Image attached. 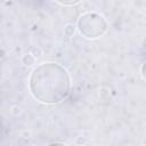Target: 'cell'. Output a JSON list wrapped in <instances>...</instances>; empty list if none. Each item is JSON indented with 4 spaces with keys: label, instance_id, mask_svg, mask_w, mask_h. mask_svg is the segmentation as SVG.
I'll return each instance as SVG.
<instances>
[{
    "label": "cell",
    "instance_id": "obj_1",
    "mask_svg": "<svg viewBox=\"0 0 146 146\" xmlns=\"http://www.w3.org/2000/svg\"><path fill=\"white\" fill-rule=\"evenodd\" d=\"M71 87L67 71L56 63H43L36 66L30 76V91L34 98L46 104L64 100Z\"/></svg>",
    "mask_w": 146,
    "mask_h": 146
},
{
    "label": "cell",
    "instance_id": "obj_2",
    "mask_svg": "<svg viewBox=\"0 0 146 146\" xmlns=\"http://www.w3.org/2000/svg\"><path fill=\"white\" fill-rule=\"evenodd\" d=\"M106 27V21L97 13H86L78 21V29L80 33L89 39H95L103 35Z\"/></svg>",
    "mask_w": 146,
    "mask_h": 146
},
{
    "label": "cell",
    "instance_id": "obj_3",
    "mask_svg": "<svg viewBox=\"0 0 146 146\" xmlns=\"http://www.w3.org/2000/svg\"><path fill=\"white\" fill-rule=\"evenodd\" d=\"M22 60H23V64H24V65L31 66V65H33V64L35 63V57H34L32 54H26V55L23 56Z\"/></svg>",
    "mask_w": 146,
    "mask_h": 146
},
{
    "label": "cell",
    "instance_id": "obj_4",
    "mask_svg": "<svg viewBox=\"0 0 146 146\" xmlns=\"http://www.w3.org/2000/svg\"><path fill=\"white\" fill-rule=\"evenodd\" d=\"M64 33H65L66 36H71V35H73V33H74V26L71 25V24L66 25V27H65V30H64Z\"/></svg>",
    "mask_w": 146,
    "mask_h": 146
},
{
    "label": "cell",
    "instance_id": "obj_5",
    "mask_svg": "<svg viewBox=\"0 0 146 146\" xmlns=\"http://www.w3.org/2000/svg\"><path fill=\"white\" fill-rule=\"evenodd\" d=\"M31 54H32L34 57H38V56H40V55H41V50H40L39 48H33Z\"/></svg>",
    "mask_w": 146,
    "mask_h": 146
},
{
    "label": "cell",
    "instance_id": "obj_6",
    "mask_svg": "<svg viewBox=\"0 0 146 146\" xmlns=\"http://www.w3.org/2000/svg\"><path fill=\"white\" fill-rule=\"evenodd\" d=\"M141 75H143V78L144 79H146V62L143 64V66H141Z\"/></svg>",
    "mask_w": 146,
    "mask_h": 146
},
{
    "label": "cell",
    "instance_id": "obj_7",
    "mask_svg": "<svg viewBox=\"0 0 146 146\" xmlns=\"http://www.w3.org/2000/svg\"><path fill=\"white\" fill-rule=\"evenodd\" d=\"M60 5H75V3H79V1H70V2H66V1H59Z\"/></svg>",
    "mask_w": 146,
    "mask_h": 146
},
{
    "label": "cell",
    "instance_id": "obj_8",
    "mask_svg": "<svg viewBox=\"0 0 146 146\" xmlns=\"http://www.w3.org/2000/svg\"><path fill=\"white\" fill-rule=\"evenodd\" d=\"M48 146H66V145L63 143H52V144H49Z\"/></svg>",
    "mask_w": 146,
    "mask_h": 146
}]
</instances>
